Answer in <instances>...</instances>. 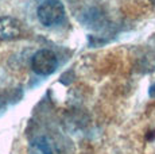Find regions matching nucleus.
I'll list each match as a JSON object with an SVG mask.
<instances>
[{
    "mask_svg": "<svg viewBox=\"0 0 155 154\" xmlns=\"http://www.w3.org/2000/svg\"><path fill=\"white\" fill-rule=\"evenodd\" d=\"M150 96L151 97H155V84H153L150 87Z\"/></svg>",
    "mask_w": 155,
    "mask_h": 154,
    "instance_id": "39448f33",
    "label": "nucleus"
},
{
    "mask_svg": "<svg viewBox=\"0 0 155 154\" xmlns=\"http://www.w3.org/2000/svg\"><path fill=\"white\" fill-rule=\"evenodd\" d=\"M57 66H58V60H57V55L51 50L43 49L32 55L31 68L38 75L49 76L57 69Z\"/></svg>",
    "mask_w": 155,
    "mask_h": 154,
    "instance_id": "f03ea898",
    "label": "nucleus"
},
{
    "mask_svg": "<svg viewBox=\"0 0 155 154\" xmlns=\"http://www.w3.org/2000/svg\"><path fill=\"white\" fill-rule=\"evenodd\" d=\"M28 154H61V152L54 139L47 135H42L31 141L28 146Z\"/></svg>",
    "mask_w": 155,
    "mask_h": 154,
    "instance_id": "7ed1b4c3",
    "label": "nucleus"
},
{
    "mask_svg": "<svg viewBox=\"0 0 155 154\" xmlns=\"http://www.w3.org/2000/svg\"><path fill=\"white\" fill-rule=\"evenodd\" d=\"M65 15L64 5L58 0H46L38 8V19L46 27L58 25Z\"/></svg>",
    "mask_w": 155,
    "mask_h": 154,
    "instance_id": "f257e3e1",
    "label": "nucleus"
},
{
    "mask_svg": "<svg viewBox=\"0 0 155 154\" xmlns=\"http://www.w3.org/2000/svg\"><path fill=\"white\" fill-rule=\"evenodd\" d=\"M20 35V25L10 16L0 18V41H12Z\"/></svg>",
    "mask_w": 155,
    "mask_h": 154,
    "instance_id": "20e7f679",
    "label": "nucleus"
}]
</instances>
